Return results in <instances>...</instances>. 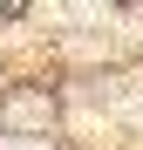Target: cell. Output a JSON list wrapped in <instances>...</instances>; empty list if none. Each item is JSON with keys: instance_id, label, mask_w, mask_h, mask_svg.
Listing matches in <instances>:
<instances>
[{"instance_id": "6da1fadb", "label": "cell", "mask_w": 143, "mask_h": 150, "mask_svg": "<svg viewBox=\"0 0 143 150\" xmlns=\"http://www.w3.org/2000/svg\"><path fill=\"white\" fill-rule=\"evenodd\" d=\"M14 150H41V143H14Z\"/></svg>"}, {"instance_id": "7a4b0ae2", "label": "cell", "mask_w": 143, "mask_h": 150, "mask_svg": "<svg viewBox=\"0 0 143 150\" xmlns=\"http://www.w3.org/2000/svg\"><path fill=\"white\" fill-rule=\"evenodd\" d=\"M82 7H95V0H82Z\"/></svg>"}]
</instances>
